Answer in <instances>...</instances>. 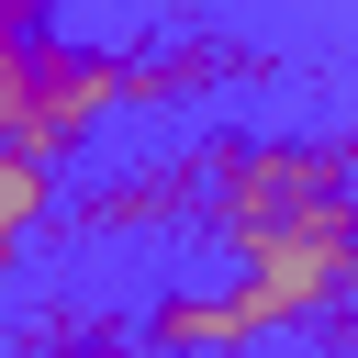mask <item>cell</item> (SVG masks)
Wrapping results in <instances>:
<instances>
[{"label": "cell", "mask_w": 358, "mask_h": 358, "mask_svg": "<svg viewBox=\"0 0 358 358\" xmlns=\"http://www.w3.org/2000/svg\"><path fill=\"white\" fill-rule=\"evenodd\" d=\"M347 291H358V246H347Z\"/></svg>", "instance_id": "cell-4"}, {"label": "cell", "mask_w": 358, "mask_h": 358, "mask_svg": "<svg viewBox=\"0 0 358 358\" xmlns=\"http://www.w3.org/2000/svg\"><path fill=\"white\" fill-rule=\"evenodd\" d=\"M45 213H56V157L22 145V134H0V246H22Z\"/></svg>", "instance_id": "cell-3"}, {"label": "cell", "mask_w": 358, "mask_h": 358, "mask_svg": "<svg viewBox=\"0 0 358 358\" xmlns=\"http://www.w3.org/2000/svg\"><path fill=\"white\" fill-rule=\"evenodd\" d=\"M112 112H123V56H90V45H56V34H34L0 78V134H22L45 157H67Z\"/></svg>", "instance_id": "cell-2"}, {"label": "cell", "mask_w": 358, "mask_h": 358, "mask_svg": "<svg viewBox=\"0 0 358 358\" xmlns=\"http://www.w3.org/2000/svg\"><path fill=\"white\" fill-rule=\"evenodd\" d=\"M213 235L246 268H324V280H347L358 157H336V145H224L213 157Z\"/></svg>", "instance_id": "cell-1"}]
</instances>
